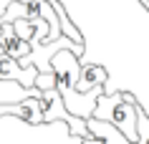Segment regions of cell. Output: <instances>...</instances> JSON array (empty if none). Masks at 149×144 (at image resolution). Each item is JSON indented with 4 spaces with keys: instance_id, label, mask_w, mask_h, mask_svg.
<instances>
[{
    "instance_id": "obj_1",
    "label": "cell",
    "mask_w": 149,
    "mask_h": 144,
    "mask_svg": "<svg viewBox=\"0 0 149 144\" xmlns=\"http://www.w3.org/2000/svg\"><path fill=\"white\" fill-rule=\"evenodd\" d=\"M136 96L129 94V91H114V94H104L96 104L94 119L99 121H109L111 127H116L121 134L129 139V142H136L139 134H136Z\"/></svg>"
},
{
    "instance_id": "obj_2",
    "label": "cell",
    "mask_w": 149,
    "mask_h": 144,
    "mask_svg": "<svg viewBox=\"0 0 149 144\" xmlns=\"http://www.w3.org/2000/svg\"><path fill=\"white\" fill-rule=\"evenodd\" d=\"M40 109H43V124H68L71 136H81V139H91V129H88L86 119H79L66 109L63 96L58 94V88H48L40 91Z\"/></svg>"
},
{
    "instance_id": "obj_3",
    "label": "cell",
    "mask_w": 149,
    "mask_h": 144,
    "mask_svg": "<svg viewBox=\"0 0 149 144\" xmlns=\"http://www.w3.org/2000/svg\"><path fill=\"white\" fill-rule=\"evenodd\" d=\"M36 79H38V68H23L15 58L0 53V81H15L23 88H36Z\"/></svg>"
},
{
    "instance_id": "obj_4",
    "label": "cell",
    "mask_w": 149,
    "mask_h": 144,
    "mask_svg": "<svg viewBox=\"0 0 149 144\" xmlns=\"http://www.w3.org/2000/svg\"><path fill=\"white\" fill-rule=\"evenodd\" d=\"M86 124L91 129V139H84L81 144H132L116 127H111L109 121H99L91 116Z\"/></svg>"
},
{
    "instance_id": "obj_5",
    "label": "cell",
    "mask_w": 149,
    "mask_h": 144,
    "mask_svg": "<svg viewBox=\"0 0 149 144\" xmlns=\"http://www.w3.org/2000/svg\"><path fill=\"white\" fill-rule=\"evenodd\" d=\"M0 48H3L5 56L15 58V61L25 58L33 51V46L28 43V40H23V38H18V35H15L13 23H3V25H0Z\"/></svg>"
},
{
    "instance_id": "obj_6",
    "label": "cell",
    "mask_w": 149,
    "mask_h": 144,
    "mask_svg": "<svg viewBox=\"0 0 149 144\" xmlns=\"http://www.w3.org/2000/svg\"><path fill=\"white\" fill-rule=\"evenodd\" d=\"M106 79H109V73H106L104 66L81 63V76H79V83H76V91H79V94H88V91H94L96 86H106Z\"/></svg>"
},
{
    "instance_id": "obj_7",
    "label": "cell",
    "mask_w": 149,
    "mask_h": 144,
    "mask_svg": "<svg viewBox=\"0 0 149 144\" xmlns=\"http://www.w3.org/2000/svg\"><path fill=\"white\" fill-rule=\"evenodd\" d=\"M136 134L139 139L134 144H149V114L144 111V106H136Z\"/></svg>"
},
{
    "instance_id": "obj_8",
    "label": "cell",
    "mask_w": 149,
    "mask_h": 144,
    "mask_svg": "<svg viewBox=\"0 0 149 144\" xmlns=\"http://www.w3.org/2000/svg\"><path fill=\"white\" fill-rule=\"evenodd\" d=\"M36 88L40 91H48V88H56V73H38V79H36Z\"/></svg>"
},
{
    "instance_id": "obj_9",
    "label": "cell",
    "mask_w": 149,
    "mask_h": 144,
    "mask_svg": "<svg viewBox=\"0 0 149 144\" xmlns=\"http://www.w3.org/2000/svg\"><path fill=\"white\" fill-rule=\"evenodd\" d=\"M13 3H15V0H0V18L5 15V10H8L10 5H13Z\"/></svg>"
},
{
    "instance_id": "obj_10",
    "label": "cell",
    "mask_w": 149,
    "mask_h": 144,
    "mask_svg": "<svg viewBox=\"0 0 149 144\" xmlns=\"http://www.w3.org/2000/svg\"><path fill=\"white\" fill-rule=\"evenodd\" d=\"M139 3H141V5H144V8L149 10V0H139Z\"/></svg>"
}]
</instances>
